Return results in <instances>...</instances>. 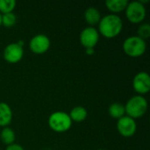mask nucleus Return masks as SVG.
<instances>
[{
  "label": "nucleus",
  "instance_id": "obj_13",
  "mask_svg": "<svg viewBox=\"0 0 150 150\" xmlns=\"http://www.w3.org/2000/svg\"><path fill=\"white\" fill-rule=\"evenodd\" d=\"M128 3L127 0H106L105 4L107 10L115 14L125 11Z\"/></svg>",
  "mask_w": 150,
  "mask_h": 150
},
{
  "label": "nucleus",
  "instance_id": "obj_20",
  "mask_svg": "<svg viewBox=\"0 0 150 150\" xmlns=\"http://www.w3.org/2000/svg\"><path fill=\"white\" fill-rule=\"evenodd\" d=\"M5 150H24V148L18 143H12L11 145H8Z\"/></svg>",
  "mask_w": 150,
  "mask_h": 150
},
{
  "label": "nucleus",
  "instance_id": "obj_10",
  "mask_svg": "<svg viewBox=\"0 0 150 150\" xmlns=\"http://www.w3.org/2000/svg\"><path fill=\"white\" fill-rule=\"evenodd\" d=\"M133 88L138 95L143 96L150 91V76L147 72L142 71L136 74L133 79Z\"/></svg>",
  "mask_w": 150,
  "mask_h": 150
},
{
  "label": "nucleus",
  "instance_id": "obj_16",
  "mask_svg": "<svg viewBox=\"0 0 150 150\" xmlns=\"http://www.w3.org/2000/svg\"><path fill=\"white\" fill-rule=\"evenodd\" d=\"M0 138H1L2 142H4V144L8 146V145L14 143L15 139H16V134L11 127H6L2 129L0 133Z\"/></svg>",
  "mask_w": 150,
  "mask_h": 150
},
{
  "label": "nucleus",
  "instance_id": "obj_9",
  "mask_svg": "<svg viewBox=\"0 0 150 150\" xmlns=\"http://www.w3.org/2000/svg\"><path fill=\"white\" fill-rule=\"evenodd\" d=\"M4 59L9 63H17L20 62L24 56L23 47L19 46L17 42L8 44L4 49Z\"/></svg>",
  "mask_w": 150,
  "mask_h": 150
},
{
  "label": "nucleus",
  "instance_id": "obj_19",
  "mask_svg": "<svg viewBox=\"0 0 150 150\" xmlns=\"http://www.w3.org/2000/svg\"><path fill=\"white\" fill-rule=\"evenodd\" d=\"M137 36L142 38V40H147L150 37V25L149 23H143L142 24L138 30H137Z\"/></svg>",
  "mask_w": 150,
  "mask_h": 150
},
{
  "label": "nucleus",
  "instance_id": "obj_21",
  "mask_svg": "<svg viewBox=\"0 0 150 150\" xmlns=\"http://www.w3.org/2000/svg\"><path fill=\"white\" fill-rule=\"evenodd\" d=\"M85 53L88 55H92V54H95V49L94 48H86L85 49Z\"/></svg>",
  "mask_w": 150,
  "mask_h": 150
},
{
  "label": "nucleus",
  "instance_id": "obj_4",
  "mask_svg": "<svg viewBox=\"0 0 150 150\" xmlns=\"http://www.w3.org/2000/svg\"><path fill=\"white\" fill-rule=\"evenodd\" d=\"M72 120L65 112L58 111L53 112L48 118V126L55 133H64L72 127Z\"/></svg>",
  "mask_w": 150,
  "mask_h": 150
},
{
  "label": "nucleus",
  "instance_id": "obj_2",
  "mask_svg": "<svg viewBox=\"0 0 150 150\" xmlns=\"http://www.w3.org/2000/svg\"><path fill=\"white\" fill-rule=\"evenodd\" d=\"M148 110V101L141 95H135L130 98L125 105L126 115L136 120L142 117Z\"/></svg>",
  "mask_w": 150,
  "mask_h": 150
},
{
  "label": "nucleus",
  "instance_id": "obj_17",
  "mask_svg": "<svg viewBox=\"0 0 150 150\" xmlns=\"http://www.w3.org/2000/svg\"><path fill=\"white\" fill-rule=\"evenodd\" d=\"M15 0H0V13L6 14L12 12L16 7Z\"/></svg>",
  "mask_w": 150,
  "mask_h": 150
},
{
  "label": "nucleus",
  "instance_id": "obj_1",
  "mask_svg": "<svg viewBox=\"0 0 150 150\" xmlns=\"http://www.w3.org/2000/svg\"><path fill=\"white\" fill-rule=\"evenodd\" d=\"M123 29V21L117 14H108L101 18L98 23V33L106 39L117 37Z\"/></svg>",
  "mask_w": 150,
  "mask_h": 150
},
{
  "label": "nucleus",
  "instance_id": "obj_18",
  "mask_svg": "<svg viewBox=\"0 0 150 150\" xmlns=\"http://www.w3.org/2000/svg\"><path fill=\"white\" fill-rule=\"evenodd\" d=\"M17 21V17L13 12L6 13L2 15V25L5 27L11 28L12 27Z\"/></svg>",
  "mask_w": 150,
  "mask_h": 150
},
{
  "label": "nucleus",
  "instance_id": "obj_5",
  "mask_svg": "<svg viewBox=\"0 0 150 150\" xmlns=\"http://www.w3.org/2000/svg\"><path fill=\"white\" fill-rule=\"evenodd\" d=\"M125 12L127 20L133 24L142 23L147 15L145 5L142 4L140 1L129 2L125 10Z\"/></svg>",
  "mask_w": 150,
  "mask_h": 150
},
{
  "label": "nucleus",
  "instance_id": "obj_22",
  "mask_svg": "<svg viewBox=\"0 0 150 150\" xmlns=\"http://www.w3.org/2000/svg\"><path fill=\"white\" fill-rule=\"evenodd\" d=\"M2 25V14L0 13V26Z\"/></svg>",
  "mask_w": 150,
  "mask_h": 150
},
{
  "label": "nucleus",
  "instance_id": "obj_11",
  "mask_svg": "<svg viewBox=\"0 0 150 150\" xmlns=\"http://www.w3.org/2000/svg\"><path fill=\"white\" fill-rule=\"evenodd\" d=\"M12 120V111L10 105L4 102L0 103V127H8Z\"/></svg>",
  "mask_w": 150,
  "mask_h": 150
},
{
  "label": "nucleus",
  "instance_id": "obj_23",
  "mask_svg": "<svg viewBox=\"0 0 150 150\" xmlns=\"http://www.w3.org/2000/svg\"><path fill=\"white\" fill-rule=\"evenodd\" d=\"M96 150H106V149H96Z\"/></svg>",
  "mask_w": 150,
  "mask_h": 150
},
{
  "label": "nucleus",
  "instance_id": "obj_15",
  "mask_svg": "<svg viewBox=\"0 0 150 150\" xmlns=\"http://www.w3.org/2000/svg\"><path fill=\"white\" fill-rule=\"evenodd\" d=\"M108 113L109 115L115 119V120H119L121 117L126 115V111H125V105L119 103V102H115L110 105L109 108H108Z\"/></svg>",
  "mask_w": 150,
  "mask_h": 150
},
{
  "label": "nucleus",
  "instance_id": "obj_6",
  "mask_svg": "<svg viewBox=\"0 0 150 150\" xmlns=\"http://www.w3.org/2000/svg\"><path fill=\"white\" fill-rule=\"evenodd\" d=\"M99 33L94 26H87L83 28L80 33L79 39L81 45L86 48H95L99 41Z\"/></svg>",
  "mask_w": 150,
  "mask_h": 150
},
{
  "label": "nucleus",
  "instance_id": "obj_14",
  "mask_svg": "<svg viewBox=\"0 0 150 150\" xmlns=\"http://www.w3.org/2000/svg\"><path fill=\"white\" fill-rule=\"evenodd\" d=\"M69 115L72 122L80 123L86 120L88 116V112L85 107L82 105H77V106H75L73 109H71Z\"/></svg>",
  "mask_w": 150,
  "mask_h": 150
},
{
  "label": "nucleus",
  "instance_id": "obj_7",
  "mask_svg": "<svg viewBox=\"0 0 150 150\" xmlns=\"http://www.w3.org/2000/svg\"><path fill=\"white\" fill-rule=\"evenodd\" d=\"M117 130L119 134L126 138L132 137L135 134L137 130V124L135 120L125 115L118 120Z\"/></svg>",
  "mask_w": 150,
  "mask_h": 150
},
{
  "label": "nucleus",
  "instance_id": "obj_8",
  "mask_svg": "<svg viewBox=\"0 0 150 150\" xmlns=\"http://www.w3.org/2000/svg\"><path fill=\"white\" fill-rule=\"evenodd\" d=\"M51 42L46 34H36L29 41L30 50L36 54H42L46 53L50 47Z\"/></svg>",
  "mask_w": 150,
  "mask_h": 150
},
{
  "label": "nucleus",
  "instance_id": "obj_3",
  "mask_svg": "<svg viewBox=\"0 0 150 150\" xmlns=\"http://www.w3.org/2000/svg\"><path fill=\"white\" fill-rule=\"evenodd\" d=\"M123 50L130 57L137 58L143 55L147 50V43L137 35L127 37L123 42Z\"/></svg>",
  "mask_w": 150,
  "mask_h": 150
},
{
  "label": "nucleus",
  "instance_id": "obj_12",
  "mask_svg": "<svg viewBox=\"0 0 150 150\" xmlns=\"http://www.w3.org/2000/svg\"><path fill=\"white\" fill-rule=\"evenodd\" d=\"M84 19L90 25V26H93L98 25L101 19V13L100 11L95 7H89L84 11Z\"/></svg>",
  "mask_w": 150,
  "mask_h": 150
}]
</instances>
